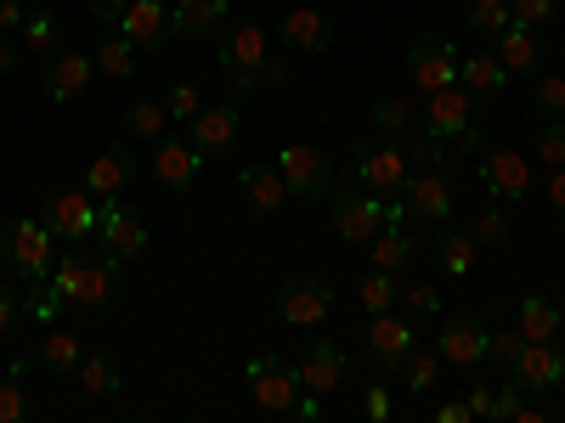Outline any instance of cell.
<instances>
[{
	"label": "cell",
	"mask_w": 565,
	"mask_h": 423,
	"mask_svg": "<svg viewBox=\"0 0 565 423\" xmlns=\"http://www.w3.org/2000/svg\"><path fill=\"white\" fill-rule=\"evenodd\" d=\"M362 412H367L373 423H385V417H396V395H391L385 384H367V395H362Z\"/></svg>",
	"instance_id": "f907efd6"
},
{
	"label": "cell",
	"mask_w": 565,
	"mask_h": 423,
	"mask_svg": "<svg viewBox=\"0 0 565 423\" xmlns=\"http://www.w3.org/2000/svg\"><path fill=\"white\" fill-rule=\"evenodd\" d=\"M300 367V384H306V395H317V401H328L340 384H345V350L334 345V339H311L306 345V356L295 361Z\"/></svg>",
	"instance_id": "7402d4cb"
},
{
	"label": "cell",
	"mask_w": 565,
	"mask_h": 423,
	"mask_svg": "<svg viewBox=\"0 0 565 423\" xmlns=\"http://www.w3.org/2000/svg\"><path fill=\"white\" fill-rule=\"evenodd\" d=\"M40 220L52 226V238H57V243L74 249V243H90V238H97L103 209H97V193H90V186H57V193H45Z\"/></svg>",
	"instance_id": "ba28073f"
},
{
	"label": "cell",
	"mask_w": 565,
	"mask_h": 423,
	"mask_svg": "<svg viewBox=\"0 0 565 423\" xmlns=\"http://www.w3.org/2000/svg\"><path fill=\"white\" fill-rule=\"evenodd\" d=\"M170 130V113H164V97L153 102V97H141V102H130L125 108V135H136V141H159Z\"/></svg>",
	"instance_id": "8d00e7d4"
},
{
	"label": "cell",
	"mask_w": 565,
	"mask_h": 423,
	"mask_svg": "<svg viewBox=\"0 0 565 423\" xmlns=\"http://www.w3.org/2000/svg\"><path fill=\"white\" fill-rule=\"evenodd\" d=\"M148 175L164 186V193H193V181L204 175V153L193 148V135H159L148 153Z\"/></svg>",
	"instance_id": "8fae6325"
},
{
	"label": "cell",
	"mask_w": 565,
	"mask_h": 423,
	"mask_svg": "<svg viewBox=\"0 0 565 423\" xmlns=\"http://www.w3.org/2000/svg\"><path fill=\"white\" fill-rule=\"evenodd\" d=\"M469 108H476V97H469L463 85L430 90V97H424V141L476 153L481 148V130H476V119H469Z\"/></svg>",
	"instance_id": "277c9868"
},
{
	"label": "cell",
	"mask_w": 565,
	"mask_h": 423,
	"mask_svg": "<svg viewBox=\"0 0 565 423\" xmlns=\"http://www.w3.org/2000/svg\"><path fill=\"white\" fill-rule=\"evenodd\" d=\"M492 350V327L481 316H452L441 322V334H436V356L452 361V367H481Z\"/></svg>",
	"instance_id": "d6986e66"
},
{
	"label": "cell",
	"mask_w": 565,
	"mask_h": 423,
	"mask_svg": "<svg viewBox=\"0 0 565 423\" xmlns=\"http://www.w3.org/2000/svg\"><path fill=\"white\" fill-rule=\"evenodd\" d=\"M23 18H29L23 0H0V34H7V29L18 34V29H23Z\"/></svg>",
	"instance_id": "db71d44e"
},
{
	"label": "cell",
	"mask_w": 565,
	"mask_h": 423,
	"mask_svg": "<svg viewBox=\"0 0 565 423\" xmlns=\"http://www.w3.org/2000/svg\"><path fill=\"white\" fill-rule=\"evenodd\" d=\"M90 57H97L103 79H136V68H141L148 52H141L136 40H125L119 29H103V40H97V52H90Z\"/></svg>",
	"instance_id": "f546056e"
},
{
	"label": "cell",
	"mask_w": 565,
	"mask_h": 423,
	"mask_svg": "<svg viewBox=\"0 0 565 423\" xmlns=\"http://www.w3.org/2000/svg\"><path fill=\"white\" fill-rule=\"evenodd\" d=\"M463 29L469 34H503L509 29V0H469V7H463Z\"/></svg>",
	"instance_id": "b9f144b4"
},
{
	"label": "cell",
	"mask_w": 565,
	"mask_h": 423,
	"mask_svg": "<svg viewBox=\"0 0 565 423\" xmlns=\"http://www.w3.org/2000/svg\"><path fill=\"white\" fill-rule=\"evenodd\" d=\"M396 215L391 198L367 193V186H345V193H328V226H334L340 243H373V231Z\"/></svg>",
	"instance_id": "8992f818"
},
{
	"label": "cell",
	"mask_w": 565,
	"mask_h": 423,
	"mask_svg": "<svg viewBox=\"0 0 565 423\" xmlns=\"http://www.w3.org/2000/svg\"><path fill=\"white\" fill-rule=\"evenodd\" d=\"M424 159H447L436 141H418L413 135H385V141H356L351 148V175L356 186H367V193H380V198H402V186L413 181V170Z\"/></svg>",
	"instance_id": "7a4b0ae2"
},
{
	"label": "cell",
	"mask_w": 565,
	"mask_h": 423,
	"mask_svg": "<svg viewBox=\"0 0 565 423\" xmlns=\"http://www.w3.org/2000/svg\"><path fill=\"white\" fill-rule=\"evenodd\" d=\"M266 63H271V29L266 23H232L226 29V40H221V74L238 85V90H255L260 85V74H266Z\"/></svg>",
	"instance_id": "9c48e42d"
},
{
	"label": "cell",
	"mask_w": 565,
	"mask_h": 423,
	"mask_svg": "<svg viewBox=\"0 0 565 423\" xmlns=\"http://www.w3.org/2000/svg\"><path fill=\"white\" fill-rule=\"evenodd\" d=\"M396 372H402L407 395H430V390L441 384V356H436V350H418V345H413V350L402 356V367H396Z\"/></svg>",
	"instance_id": "e575fe53"
},
{
	"label": "cell",
	"mask_w": 565,
	"mask_h": 423,
	"mask_svg": "<svg viewBox=\"0 0 565 423\" xmlns=\"http://www.w3.org/2000/svg\"><path fill=\"white\" fill-rule=\"evenodd\" d=\"M18 52L34 57V63H45L52 52H63V23H57V12L34 7V12L23 18V29H18Z\"/></svg>",
	"instance_id": "f1b7e54d"
},
{
	"label": "cell",
	"mask_w": 565,
	"mask_h": 423,
	"mask_svg": "<svg viewBox=\"0 0 565 423\" xmlns=\"http://www.w3.org/2000/svg\"><path fill=\"white\" fill-rule=\"evenodd\" d=\"M458 85H463L476 102H492V97H503L509 68L498 63V52H469V57H458Z\"/></svg>",
	"instance_id": "4316f807"
},
{
	"label": "cell",
	"mask_w": 565,
	"mask_h": 423,
	"mask_svg": "<svg viewBox=\"0 0 565 423\" xmlns=\"http://www.w3.org/2000/svg\"><path fill=\"white\" fill-rule=\"evenodd\" d=\"M141 175V164H136V153L125 148V141H114V148H103L97 159H90V170H85V186L97 198H119L125 186Z\"/></svg>",
	"instance_id": "cb8c5ba5"
},
{
	"label": "cell",
	"mask_w": 565,
	"mask_h": 423,
	"mask_svg": "<svg viewBox=\"0 0 565 423\" xmlns=\"http://www.w3.org/2000/svg\"><path fill=\"white\" fill-rule=\"evenodd\" d=\"M532 108H537V119H565V74H543L537 79Z\"/></svg>",
	"instance_id": "f6af8a7d"
},
{
	"label": "cell",
	"mask_w": 565,
	"mask_h": 423,
	"mask_svg": "<svg viewBox=\"0 0 565 423\" xmlns=\"http://www.w3.org/2000/svg\"><path fill=\"white\" fill-rule=\"evenodd\" d=\"M498 63H503L509 74H537V63H543V34L509 23V29L498 34Z\"/></svg>",
	"instance_id": "83f0119b"
},
{
	"label": "cell",
	"mask_w": 565,
	"mask_h": 423,
	"mask_svg": "<svg viewBox=\"0 0 565 423\" xmlns=\"http://www.w3.org/2000/svg\"><path fill=\"white\" fill-rule=\"evenodd\" d=\"M481 181L498 204H521L532 193V164L526 153H509V148H487L481 153Z\"/></svg>",
	"instance_id": "ffe728a7"
},
{
	"label": "cell",
	"mask_w": 565,
	"mask_h": 423,
	"mask_svg": "<svg viewBox=\"0 0 565 423\" xmlns=\"http://www.w3.org/2000/svg\"><path fill=\"white\" fill-rule=\"evenodd\" d=\"M186 135H193V148H199L204 159H226V153H238V135H244V113H238V102L199 108L193 119H186Z\"/></svg>",
	"instance_id": "9a60e30c"
},
{
	"label": "cell",
	"mask_w": 565,
	"mask_h": 423,
	"mask_svg": "<svg viewBox=\"0 0 565 423\" xmlns=\"http://www.w3.org/2000/svg\"><path fill=\"white\" fill-rule=\"evenodd\" d=\"M413 322H430V316H441V289L436 282H424V276H413V282H402V300H396Z\"/></svg>",
	"instance_id": "60d3db41"
},
{
	"label": "cell",
	"mask_w": 565,
	"mask_h": 423,
	"mask_svg": "<svg viewBox=\"0 0 565 423\" xmlns=\"http://www.w3.org/2000/svg\"><path fill=\"white\" fill-rule=\"evenodd\" d=\"M537 159H543L548 170L565 164V119H543V130H537Z\"/></svg>",
	"instance_id": "7dc6e473"
},
{
	"label": "cell",
	"mask_w": 565,
	"mask_h": 423,
	"mask_svg": "<svg viewBox=\"0 0 565 423\" xmlns=\"http://www.w3.org/2000/svg\"><path fill=\"white\" fill-rule=\"evenodd\" d=\"M90 79H97V57H85V52H52L40 63V90L52 102H74V97H85L90 90Z\"/></svg>",
	"instance_id": "ac0fdd59"
},
{
	"label": "cell",
	"mask_w": 565,
	"mask_h": 423,
	"mask_svg": "<svg viewBox=\"0 0 565 423\" xmlns=\"http://www.w3.org/2000/svg\"><path fill=\"white\" fill-rule=\"evenodd\" d=\"M238 186H244V204H249V215H277L282 204H289L295 193H289V181H282V170L277 164H244V175H238Z\"/></svg>",
	"instance_id": "d4e9b609"
},
{
	"label": "cell",
	"mask_w": 565,
	"mask_h": 423,
	"mask_svg": "<svg viewBox=\"0 0 565 423\" xmlns=\"http://www.w3.org/2000/svg\"><path fill=\"white\" fill-rule=\"evenodd\" d=\"M204 108V97H199V85L193 79H175L170 90H164V113H170V124H186Z\"/></svg>",
	"instance_id": "ee69618b"
},
{
	"label": "cell",
	"mask_w": 565,
	"mask_h": 423,
	"mask_svg": "<svg viewBox=\"0 0 565 423\" xmlns=\"http://www.w3.org/2000/svg\"><path fill=\"white\" fill-rule=\"evenodd\" d=\"M407 74H413V85H418V97L458 85V52H452V40H441V34H418V40L407 45Z\"/></svg>",
	"instance_id": "5bb4252c"
},
{
	"label": "cell",
	"mask_w": 565,
	"mask_h": 423,
	"mask_svg": "<svg viewBox=\"0 0 565 423\" xmlns=\"http://www.w3.org/2000/svg\"><path fill=\"white\" fill-rule=\"evenodd\" d=\"M514 327H521V339L548 345V339L559 334V305H554V300H543V294H526V300H521V311H514Z\"/></svg>",
	"instance_id": "d6a6232c"
},
{
	"label": "cell",
	"mask_w": 565,
	"mask_h": 423,
	"mask_svg": "<svg viewBox=\"0 0 565 423\" xmlns=\"http://www.w3.org/2000/svg\"><path fill=\"white\" fill-rule=\"evenodd\" d=\"M114 289H119V260L103 254V260H90L79 243L52 265V276H45V289L34 300L40 322H52L63 305H85V311H108L114 305Z\"/></svg>",
	"instance_id": "6da1fadb"
},
{
	"label": "cell",
	"mask_w": 565,
	"mask_h": 423,
	"mask_svg": "<svg viewBox=\"0 0 565 423\" xmlns=\"http://www.w3.org/2000/svg\"><path fill=\"white\" fill-rule=\"evenodd\" d=\"M503 379H514L526 395H543V390H559L565 384V356H559V345L548 339V345H521V356H514L509 367H503Z\"/></svg>",
	"instance_id": "e0dca14e"
},
{
	"label": "cell",
	"mask_w": 565,
	"mask_h": 423,
	"mask_svg": "<svg viewBox=\"0 0 565 423\" xmlns=\"http://www.w3.org/2000/svg\"><path fill=\"white\" fill-rule=\"evenodd\" d=\"M277 316L289 322V327H322L328 311H334V289H328L322 276H295V282H282L277 289Z\"/></svg>",
	"instance_id": "2e32d148"
},
{
	"label": "cell",
	"mask_w": 565,
	"mask_h": 423,
	"mask_svg": "<svg viewBox=\"0 0 565 423\" xmlns=\"http://www.w3.org/2000/svg\"><path fill=\"white\" fill-rule=\"evenodd\" d=\"M548 209H554V220H565V164L548 170Z\"/></svg>",
	"instance_id": "f5cc1de1"
},
{
	"label": "cell",
	"mask_w": 565,
	"mask_h": 423,
	"mask_svg": "<svg viewBox=\"0 0 565 423\" xmlns=\"http://www.w3.org/2000/svg\"><path fill=\"white\" fill-rule=\"evenodd\" d=\"M559 356H565V345H559Z\"/></svg>",
	"instance_id": "91938a15"
},
{
	"label": "cell",
	"mask_w": 565,
	"mask_h": 423,
	"mask_svg": "<svg viewBox=\"0 0 565 423\" xmlns=\"http://www.w3.org/2000/svg\"><path fill=\"white\" fill-rule=\"evenodd\" d=\"M34 7H40V0H34Z\"/></svg>",
	"instance_id": "94428289"
},
{
	"label": "cell",
	"mask_w": 565,
	"mask_h": 423,
	"mask_svg": "<svg viewBox=\"0 0 565 423\" xmlns=\"http://www.w3.org/2000/svg\"><path fill=\"white\" fill-rule=\"evenodd\" d=\"M367 119H373V130H385V135H413L418 130V108L402 102V97H373Z\"/></svg>",
	"instance_id": "f35d334b"
},
{
	"label": "cell",
	"mask_w": 565,
	"mask_h": 423,
	"mask_svg": "<svg viewBox=\"0 0 565 423\" xmlns=\"http://www.w3.org/2000/svg\"><path fill=\"white\" fill-rule=\"evenodd\" d=\"M277 40L289 45V52H300V57H322L328 45H334V18L317 12V7H295V12H282Z\"/></svg>",
	"instance_id": "603a6c76"
},
{
	"label": "cell",
	"mask_w": 565,
	"mask_h": 423,
	"mask_svg": "<svg viewBox=\"0 0 565 423\" xmlns=\"http://www.w3.org/2000/svg\"><path fill=\"white\" fill-rule=\"evenodd\" d=\"M554 18H559V0H509V23H521V29L548 34Z\"/></svg>",
	"instance_id": "7bdbcfd3"
},
{
	"label": "cell",
	"mask_w": 565,
	"mask_h": 423,
	"mask_svg": "<svg viewBox=\"0 0 565 423\" xmlns=\"http://www.w3.org/2000/svg\"><path fill=\"white\" fill-rule=\"evenodd\" d=\"M23 417H29V395L12 379H0V423H23Z\"/></svg>",
	"instance_id": "c3c4849f"
},
{
	"label": "cell",
	"mask_w": 565,
	"mask_h": 423,
	"mask_svg": "<svg viewBox=\"0 0 565 423\" xmlns=\"http://www.w3.org/2000/svg\"><path fill=\"white\" fill-rule=\"evenodd\" d=\"M481 249H509V215L503 209H481V220H476V231H469Z\"/></svg>",
	"instance_id": "bcb514c9"
},
{
	"label": "cell",
	"mask_w": 565,
	"mask_h": 423,
	"mask_svg": "<svg viewBox=\"0 0 565 423\" xmlns=\"http://www.w3.org/2000/svg\"><path fill=\"white\" fill-rule=\"evenodd\" d=\"M18 57H23V52H18V40H0V74H12Z\"/></svg>",
	"instance_id": "680465c9"
},
{
	"label": "cell",
	"mask_w": 565,
	"mask_h": 423,
	"mask_svg": "<svg viewBox=\"0 0 565 423\" xmlns=\"http://www.w3.org/2000/svg\"><path fill=\"white\" fill-rule=\"evenodd\" d=\"M521 345H526V339H521V327H509V334H492V350H487V361L503 372L514 356H521Z\"/></svg>",
	"instance_id": "681fc988"
},
{
	"label": "cell",
	"mask_w": 565,
	"mask_h": 423,
	"mask_svg": "<svg viewBox=\"0 0 565 423\" xmlns=\"http://www.w3.org/2000/svg\"><path fill=\"white\" fill-rule=\"evenodd\" d=\"M97 238H103V254H114V260L125 265V260H136V254L153 249V226L141 220L125 198H108V204H103V220H97Z\"/></svg>",
	"instance_id": "7c38bea8"
},
{
	"label": "cell",
	"mask_w": 565,
	"mask_h": 423,
	"mask_svg": "<svg viewBox=\"0 0 565 423\" xmlns=\"http://www.w3.org/2000/svg\"><path fill=\"white\" fill-rule=\"evenodd\" d=\"M492 423H543L537 406H526V390L514 379H498V406H492Z\"/></svg>",
	"instance_id": "ab89813d"
},
{
	"label": "cell",
	"mask_w": 565,
	"mask_h": 423,
	"mask_svg": "<svg viewBox=\"0 0 565 423\" xmlns=\"http://www.w3.org/2000/svg\"><path fill=\"white\" fill-rule=\"evenodd\" d=\"M402 220H418V226H441L452 220V170L447 159H424L413 170V181L402 186Z\"/></svg>",
	"instance_id": "52a82bcc"
},
{
	"label": "cell",
	"mask_w": 565,
	"mask_h": 423,
	"mask_svg": "<svg viewBox=\"0 0 565 423\" xmlns=\"http://www.w3.org/2000/svg\"><path fill=\"white\" fill-rule=\"evenodd\" d=\"M277 170H282V181H289L295 198H328V193H334V159H328L322 148L295 141V148L277 153Z\"/></svg>",
	"instance_id": "4fadbf2b"
},
{
	"label": "cell",
	"mask_w": 565,
	"mask_h": 423,
	"mask_svg": "<svg viewBox=\"0 0 565 423\" xmlns=\"http://www.w3.org/2000/svg\"><path fill=\"white\" fill-rule=\"evenodd\" d=\"M125 40H136L141 52H164V45L175 40V29H170V7L164 0H125V12H119V23H114Z\"/></svg>",
	"instance_id": "44dd1931"
},
{
	"label": "cell",
	"mask_w": 565,
	"mask_h": 423,
	"mask_svg": "<svg viewBox=\"0 0 565 423\" xmlns=\"http://www.w3.org/2000/svg\"><path fill=\"white\" fill-rule=\"evenodd\" d=\"M367 249H373V265H380V271H396V276L407 271V260H413V238H407L402 209H396L380 231H373V243H367Z\"/></svg>",
	"instance_id": "1f68e13d"
},
{
	"label": "cell",
	"mask_w": 565,
	"mask_h": 423,
	"mask_svg": "<svg viewBox=\"0 0 565 423\" xmlns=\"http://www.w3.org/2000/svg\"><path fill=\"white\" fill-rule=\"evenodd\" d=\"M413 345H418V322L407 311H373L362 327V356L373 361V372H396Z\"/></svg>",
	"instance_id": "30bf717a"
},
{
	"label": "cell",
	"mask_w": 565,
	"mask_h": 423,
	"mask_svg": "<svg viewBox=\"0 0 565 423\" xmlns=\"http://www.w3.org/2000/svg\"><path fill=\"white\" fill-rule=\"evenodd\" d=\"M436 260H441V276H469V271H476V260H481V243L469 238V231H441Z\"/></svg>",
	"instance_id": "836d02e7"
},
{
	"label": "cell",
	"mask_w": 565,
	"mask_h": 423,
	"mask_svg": "<svg viewBox=\"0 0 565 423\" xmlns=\"http://www.w3.org/2000/svg\"><path fill=\"white\" fill-rule=\"evenodd\" d=\"M436 423H476V412H469V401H441Z\"/></svg>",
	"instance_id": "9f6ffc18"
},
{
	"label": "cell",
	"mask_w": 565,
	"mask_h": 423,
	"mask_svg": "<svg viewBox=\"0 0 565 423\" xmlns=\"http://www.w3.org/2000/svg\"><path fill=\"white\" fill-rule=\"evenodd\" d=\"M244 390L260 412H282V417H300V401H306V384H300V367L282 361V356H249L244 367Z\"/></svg>",
	"instance_id": "5b68a950"
},
{
	"label": "cell",
	"mask_w": 565,
	"mask_h": 423,
	"mask_svg": "<svg viewBox=\"0 0 565 423\" xmlns=\"http://www.w3.org/2000/svg\"><path fill=\"white\" fill-rule=\"evenodd\" d=\"M463 401H469V412H476V417H492V406H498V379H481Z\"/></svg>",
	"instance_id": "816d5d0a"
},
{
	"label": "cell",
	"mask_w": 565,
	"mask_h": 423,
	"mask_svg": "<svg viewBox=\"0 0 565 423\" xmlns=\"http://www.w3.org/2000/svg\"><path fill=\"white\" fill-rule=\"evenodd\" d=\"M232 18V0H170V29L175 40H204Z\"/></svg>",
	"instance_id": "484cf974"
},
{
	"label": "cell",
	"mask_w": 565,
	"mask_h": 423,
	"mask_svg": "<svg viewBox=\"0 0 565 423\" xmlns=\"http://www.w3.org/2000/svg\"><path fill=\"white\" fill-rule=\"evenodd\" d=\"M34 361H40L45 372H74V367L85 361V345H79V334H68V327L45 322V334H40V345H34Z\"/></svg>",
	"instance_id": "4dcf8cb0"
},
{
	"label": "cell",
	"mask_w": 565,
	"mask_h": 423,
	"mask_svg": "<svg viewBox=\"0 0 565 423\" xmlns=\"http://www.w3.org/2000/svg\"><path fill=\"white\" fill-rule=\"evenodd\" d=\"M356 300H362V311H367V316H373V311H396V300H402L396 271H380V265H373V271L356 282Z\"/></svg>",
	"instance_id": "74e56055"
},
{
	"label": "cell",
	"mask_w": 565,
	"mask_h": 423,
	"mask_svg": "<svg viewBox=\"0 0 565 423\" xmlns=\"http://www.w3.org/2000/svg\"><path fill=\"white\" fill-rule=\"evenodd\" d=\"M12 316H18V289L0 282V334H12Z\"/></svg>",
	"instance_id": "11a10c76"
},
{
	"label": "cell",
	"mask_w": 565,
	"mask_h": 423,
	"mask_svg": "<svg viewBox=\"0 0 565 423\" xmlns=\"http://www.w3.org/2000/svg\"><path fill=\"white\" fill-rule=\"evenodd\" d=\"M295 74H289V63H282V57H271L266 63V74H260V85H289Z\"/></svg>",
	"instance_id": "6f0895ef"
},
{
	"label": "cell",
	"mask_w": 565,
	"mask_h": 423,
	"mask_svg": "<svg viewBox=\"0 0 565 423\" xmlns=\"http://www.w3.org/2000/svg\"><path fill=\"white\" fill-rule=\"evenodd\" d=\"M0 265H7L18 282H29V289H45V276H52V265H57L52 226H45L40 215L7 220V226H0Z\"/></svg>",
	"instance_id": "3957f363"
},
{
	"label": "cell",
	"mask_w": 565,
	"mask_h": 423,
	"mask_svg": "<svg viewBox=\"0 0 565 423\" xmlns=\"http://www.w3.org/2000/svg\"><path fill=\"white\" fill-rule=\"evenodd\" d=\"M74 372H79V395H85V401L119 395V384H125V379H119V361H108V356H85Z\"/></svg>",
	"instance_id": "d590c367"
}]
</instances>
